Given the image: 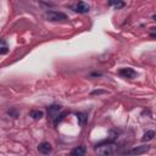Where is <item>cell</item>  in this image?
<instances>
[{
  "label": "cell",
  "mask_w": 156,
  "mask_h": 156,
  "mask_svg": "<svg viewBox=\"0 0 156 156\" xmlns=\"http://www.w3.org/2000/svg\"><path fill=\"white\" fill-rule=\"evenodd\" d=\"M118 74H120L121 77H123V78H129V79L137 77V72L133 70V69H129V67H127V69H121V70L118 71Z\"/></svg>",
  "instance_id": "cell-3"
},
{
  "label": "cell",
  "mask_w": 156,
  "mask_h": 156,
  "mask_svg": "<svg viewBox=\"0 0 156 156\" xmlns=\"http://www.w3.org/2000/svg\"><path fill=\"white\" fill-rule=\"evenodd\" d=\"M60 111H61V106L58 105V104H54V105L49 106V109H48V115H49L50 120H55V118H56V116L59 115Z\"/></svg>",
  "instance_id": "cell-4"
},
{
  "label": "cell",
  "mask_w": 156,
  "mask_h": 156,
  "mask_svg": "<svg viewBox=\"0 0 156 156\" xmlns=\"http://www.w3.org/2000/svg\"><path fill=\"white\" fill-rule=\"evenodd\" d=\"M9 49L6 47H3V48H0V55H3V54H7Z\"/></svg>",
  "instance_id": "cell-14"
},
{
  "label": "cell",
  "mask_w": 156,
  "mask_h": 156,
  "mask_svg": "<svg viewBox=\"0 0 156 156\" xmlns=\"http://www.w3.org/2000/svg\"><path fill=\"white\" fill-rule=\"evenodd\" d=\"M45 17H47V20H49L51 22L66 21V20H67V16H66L63 12H59V11H47Z\"/></svg>",
  "instance_id": "cell-2"
},
{
  "label": "cell",
  "mask_w": 156,
  "mask_h": 156,
  "mask_svg": "<svg viewBox=\"0 0 156 156\" xmlns=\"http://www.w3.org/2000/svg\"><path fill=\"white\" fill-rule=\"evenodd\" d=\"M29 116L33 120H40L44 116V112H43L42 110H32L31 112H29Z\"/></svg>",
  "instance_id": "cell-8"
},
{
  "label": "cell",
  "mask_w": 156,
  "mask_h": 156,
  "mask_svg": "<svg viewBox=\"0 0 156 156\" xmlns=\"http://www.w3.org/2000/svg\"><path fill=\"white\" fill-rule=\"evenodd\" d=\"M110 5H114L115 7L120 9V7L123 6L125 4H123V1H122V0H110Z\"/></svg>",
  "instance_id": "cell-12"
},
{
  "label": "cell",
  "mask_w": 156,
  "mask_h": 156,
  "mask_svg": "<svg viewBox=\"0 0 156 156\" xmlns=\"http://www.w3.org/2000/svg\"><path fill=\"white\" fill-rule=\"evenodd\" d=\"M155 138V132L154 130H148L145 134L143 136V141H150Z\"/></svg>",
  "instance_id": "cell-11"
},
{
  "label": "cell",
  "mask_w": 156,
  "mask_h": 156,
  "mask_svg": "<svg viewBox=\"0 0 156 156\" xmlns=\"http://www.w3.org/2000/svg\"><path fill=\"white\" fill-rule=\"evenodd\" d=\"M38 150L39 152L44 154V155H48L52 151V147H51V144L48 143V141H44V143H40L39 144V147H38Z\"/></svg>",
  "instance_id": "cell-5"
},
{
  "label": "cell",
  "mask_w": 156,
  "mask_h": 156,
  "mask_svg": "<svg viewBox=\"0 0 156 156\" xmlns=\"http://www.w3.org/2000/svg\"><path fill=\"white\" fill-rule=\"evenodd\" d=\"M89 10H90V6L84 1H79L76 5V11L79 14H87V12H89Z\"/></svg>",
  "instance_id": "cell-6"
},
{
  "label": "cell",
  "mask_w": 156,
  "mask_h": 156,
  "mask_svg": "<svg viewBox=\"0 0 156 156\" xmlns=\"http://www.w3.org/2000/svg\"><path fill=\"white\" fill-rule=\"evenodd\" d=\"M114 145L111 143H107V144H99V145H96L95 148V151L100 155H104V156H109V155H112L115 152L114 150Z\"/></svg>",
  "instance_id": "cell-1"
},
{
  "label": "cell",
  "mask_w": 156,
  "mask_h": 156,
  "mask_svg": "<svg viewBox=\"0 0 156 156\" xmlns=\"http://www.w3.org/2000/svg\"><path fill=\"white\" fill-rule=\"evenodd\" d=\"M104 92L103 90H94V92H92V94L93 95H96V94H103Z\"/></svg>",
  "instance_id": "cell-15"
},
{
  "label": "cell",
  "mask_w": 156,
  "mask_h": 156,
  "mask_svg": "<svg viewBox=\"0 0 156 156\" xmlns=\"http://www.w3.org/2000/svg\"><path fill=\"white\" fill-rule=\"evenodd\" d=\"M77 120H78V123L81 126H84L85 122H87V115L84 112H78L77 114Z\"/></svg>",
  "instance_id": "cell-10"
},
{
  "label": "cell",
  "mask_w": 156,
  "mask_h": 156,
  "mask_svg": "<svg viewBox=\"0 0 156 156\" xmlns=\"http://www.w3.org/2000/svg\"><path fill=\"white\" fill-rule=\"evenodd\" d=\"M7 114L10 115V116H12V117H18V112H17V110L16 109H11V110H9L7 111Z\"/></svg>",
  "instance_id": "cell-13"
},
{
  "label": "cell",
  "mask_w": 156,
  "mask_h": 156,
  "mask_svg": "<svg viewBox=\"0 0 156 156\" xmlns=\"http://www.w3.org/2000/svg\"><path fill=\"white\" fill-rule=\"evenodd\" d=\"M149 150V145H141V147H137L134 149H132L129 151H127V154H134V155H139V154H144Z\"/></svg>",
  "instance_id": "cell-7"
},
{
  "label": "cell",
  "mask_w": 156,
  "mask_h": 156,
  "mask_svg": "<svg viewBox=\"0 0 156 156\" xmlns=\"http://www.w3.org/2000/svg\"><path fill=\"white\" fill-rule=\"evenodd\" d=\"M84 154H85L84 147H77L71 151V155H73V156H83Z\"/></svg>",
  "instance_id": "cell-9"
}]
</instances>
